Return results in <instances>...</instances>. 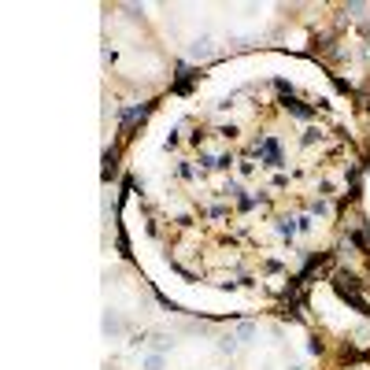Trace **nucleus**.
I'll return each instance as SVG.
<instances>
[{
  "label": "nucleus",
  "mask_w": 370,
  "mask_h": 370,
  "mask_svg": "<svg viewBox=\"0 0 370 370\" xmlns=\"http://www.w3.org/2000/svg\"><path fill=\"white\" fill-rule=\"evenodd\" d=\"M255 152H259V160L267 163V167H278V163H281V144H278L274 137H263V141L255 144Z\"/></svg>",
  "instance_id": "obj_1"
},
{
  "label": "nucleus",
  "mask_w": 370,
  "mask_h": 370,
  "mask_svg": "<svg viewBox=\"0 0 370 370\" xmlns=\"http://www.w3.org/2000/svg\"><path fill=\"white\" fill-rule=\"evenodd\" d=\"M144 370H163V355H144Z\"/></svg>",
  "instance_id": "obj_2"
}]
</instances>
